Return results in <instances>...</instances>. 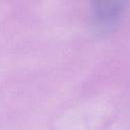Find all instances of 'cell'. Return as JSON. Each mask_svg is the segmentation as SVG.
<instances>
[{"label":"cell","mask_w":130,"mask_h":130,"mask_svg":"<svg viewBox=\"0 0 130 130\" xmlns=\"http://www.w3.org/2000/svg\"><path fill=\"white\" fill-rule=\"evenodd\" d=\"M124 11V3L116 1H104L95 4L93 8L94 24L101 29L113 27L120 19Z\"/></svg>","instance_id":"6da1fadb"}]
</instances>
